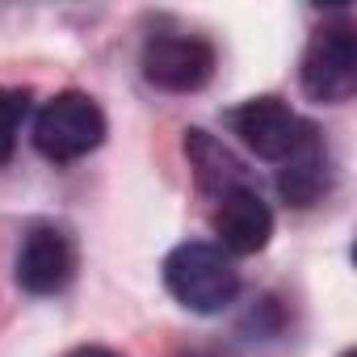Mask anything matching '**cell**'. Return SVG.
I'll use <instances>...</instances> for the list:
<instances>
[{
	"instance_id": "cell-1",
	"label": "cell",
	"mask_w": 357,
	"mask_h": 357,
	"mask_svg": "<svg viewBox=\"0 0 357 357\" xmlns=\"http://www.w3.org/2000/svg\"><path fill=\"white\" fill-rule=\"evenodd\" d=\"M164 286L181 307L198 315H219L240 294V269L231 265V257L219 244L190 240L164 257Z\"/></svg>"
},
{
	"instance_id": "cell-2",
	"label": "cell",
	"mask_w": 357,
	"mask_h": 357,
	"mask_svg": "<svg viewBox=\"0 0 357 357\" xmlns=\"http://www.w3.org/2000/svg\"><path fill=\"white\" fill-rule=\"evenodd\" d=\"M105 114L89 93H59L34 118V147L55 164H72L97 151L105 143Z\"/></svg>"
},
{
	"instance_id": "cell-3",
	"label": "cell",
	"mask_w": 357,
	"mask_h": 357,
	"mask_svg": "<svg viewBox=\"0 0 357 357\" xmlns=\"http://www.w3.org/2000/svg\"><path fill=\"white\" fill-rule=\"evenodd\" d=\"M303 93L324 105H340L357 93V38L349 26H324L303 51Z\"/></svg>"
},
{
	"instance_id": "cell-4",
	"label": "cell",
	"mask_w": 357,
	"mask_h": 357,
	"mask_svg": "<svg viewBox=\"0 0 357 357\" xmlns=\"http://www.w3.org/2000/svg\"><path fill=\"white\" fill-rule=\"evenodd\" d=\"M143 80L164 93H198L215 76V47L190 34H160L143 47Z\"/></svg>"
},
{
	"instance_id": "cell-5",
	"label": "cell",
	"mask_w": 357,
	"mask_h": 357,
	"mask_svg": "<svg viewBox=\"0 0 357 357\" xmlns=\"http://www.w3.org/2000/svg\"><path fill=\"white\" fill-rule=\"evenodd\" d=\"M227 122L261 160H273V164H282L298 147V139L307 130V122L282 97H252V101L236 105L227 114Z\"/></svg>"
},
{
	"instance_id": "cell-6",
	"label": "cell",
	"mask_w": 357,
	"mask_h": 357,
	"mask_svg": "<svg viewBox=\"0 0 357 357\" xmlns=\"http://www.w3.org/2000/svg\"><path fill=\"white\" fill-rule=\"evenodd\" d=\"M17 286L30 294H59L76 273V244L63 227L38 223L26 231L17 252Z\"/></svg>"
},
{
	"instance_id": "cell-7",
	"label": "cell",
	"mask_w": 357,
	"mask_h": 357,
	"mask_svg": "<svg viewBox=\"0 0 357 357\" xmlns=\"http://www.w3.org/2000/svg\"><path fill=\"white\" fill-rule=\"evenodd\" d=\"M215 236L223 244V252H236V257H248V252H261L273 236V211L261 202L257 190H231L219 198V211H215Z\"/></svg>"
},
{
	"instance_id": "cell-8",
	"label": "cell",
	"mask_w": 357,
	"mask_h": 357,
	"mask_svg": "<svg viewBox=\"0 0 357 357\" xmlns=\"http://www.w3.org/2000/svg\"><path fill=\"white\" fill-rule=\"evenodd\" d=\"M332 185V164H328V147H324V135L307 122L298 147L282 160L278 168V194L290 202V206H315Z\"/></svg>"
},
{
	"instance_id": "cell-9",
	"label": "cell",
	"mask_w": 357,
	"mask_h": 357,
	"mask_svg": "<svg viewBox=\"0 0 357 357\" xmlns=\"http://www.w3.org/2000/svg\"><path fill=\"white\" fill-rule=\"evenodd\" d=\"M185 155L194 164V176H198V185L215 198L231 194V190H244V164L206 130H185Z\"/></svg>"
},
{
	"instance_id": "cell-10",
	"label": "cell",
	"mask_w": 357,
	"mask_h": 357,
	"mask_svg": "<svg viewBox=\"0 0 357 357\" xmlns=\"http://www.w3.org/2000/svg\"><path fill=\"white\" fill-rule=\"evenodd\" d=\"M30 109V97L17 93V89H0V164H5L17 147V130H22V118Z\"/></svg>"
},
{
	"instance_id": "cell-11",
	"label": "cell",
	"mask_w": 357,
	"mask_h": 357,
	"mask_svg": "<svg viewBox=\"0 0 357 357\" xmlns=\"http://www.w3.org/2000/svg\"><path fill=\"white\" fill-rule=\"evenodd\" d=\"M63 357H118V353L114 349H101V344H80V349H72Z\"/></svg>"
},
{
	"instance_id": "cell-12",
	"label": "cell",
	"mask_w": 357,
	"mask_h": 357,
	"mask_svg": "<svg viewBox=\"0 0 357 357\" xmlns=\"http://www.w3.org/2000/svg\"><path fill=\"white\" fill-rule=\"evenodd\" d=\"M340 357H357V353H353V349H349V353H340Z\"/></svg>"
},
{
	"instance_id": "cell-13",
	"label": "cell",
	"mask_w": 357,
	"mask_h": 357,
	"mask_svg": "<svg viewBox=\"0 0 357 357\" xmlns=\"http://www.w3.org/2000/svg\"><path fill=\"white\" fill-rule=\"evenodd\" d=\"M190 357H211V353H190Z\"/></svg>"
}]
</instances>
